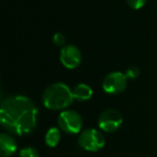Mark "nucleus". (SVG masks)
<instances>
[{
    "mask_svg": "<svg viewBox=\"0 0 157 157\" xmlns=\"http://www.w3.org/2000/svg\"><path fill=\"white\" fill-rule=\"evenodd\" d=\"M38 108L28 97L13 95L1 102L0 122L11 135L25 136L35 130L38 123Z\"/></svg>",
    "mask_w": 157,
    "mask_h": 157,
    "instance_id": "nucleus-1",
    "label": "nucleus"
},
{
    "mask_svg": "<svg viewBox=\"0 0 157 157\" xmlns=\"http://www.w3.org/2000/svg\"><path fill=\"white\" fill-rule=\"evenodd\" d=\"M60 130L57 127H51L45 133V143L50 147H55L60 142Z\"/></svg>",
    "mask_w": 157,
    "mask_h": 157,
    "instance_id": "nucleus-10",
    "label": "nucleus"
},
{
    "mask_svg": "<svg viewBox=\"0 0 157 157\" xmlns=\"http://www.w3.org/2000/svg\"><path fill=\"white\" fill-rule=\"evenodd\" d=\"M52 41L56 46L63 48V46H66V36L61 33H56L53 35Z\"/></svg>",
    "mask_w": 157,
    "mask_h": 157,
    "instance_id": "nucleus-12",
    "label": "nucleus"
},
{
    "mask_svg": "<svg viewBox=\"0 0 157 157\" xmlns=\"http://www.w3.org/2000/svg\"><path fill=\"white\" fill-rule=\"evenodd\" d=\"M128 78L126 74L120 71H113L108 73L102 81V88L107 94L118 95L127 87Z\"/></svg>",
    "mask_w": 157,
    "mask_h": 157,
    "instance_id": "nucleus-5",
    "label": "nucleus"
},
{
    "mask_svg": "<svg viewBox=\"0 0 157 157\" xmlns=\"http://www.w3.org/2000/svg\"><path fill=\"white\" fill-rule=\"evenodd\" d=\"M78 143L87 152H98L105 146V139L101 131L95 128H87L80 133Z\"/></svg>",
    "mask_w": 157,
    "mask_h": 157,
    "instance_id": "nucleus-3",
    "label": "nucleus"
},
{
    "mask_svg": "<svg viewBox=\"0 0 157 157\" xmlns=\"http://www.w3.org/2000/svg\"><path fill=\"white\" fill-rule=\"evenodd\" d=\"M40 154L38 150L33 146H26L20 151V157H39Z\"/></svg>",
    "mask_w": 157,
    "mask_h": 157,
    "instance_id": "nucleus-11",
    "label": "nucleus"
},
{
    "mask_svg": "<svg viewBox=\"0 0 157 157\" xmlns=\"http://www.w3.org/2000/svg\"><path fill=\"white\" fill-rule=\"evenodd\" d=\"M127 5L133 10H139L144 7L146 3V0H126Z\"/></svg>",
    "mask_w": 157,
    "mask_h": 157,
    "instance_id": "nucleus-14",
    "label": "nucleus"
},
{
    "mask_svg": "<svg viewBox=\"0 0 157 157\" xmlns=\"http://www.w3.org/2000/svg\"><path fill=\"white\" fill-rule=\"evenodd\" d=\"M17 150V143L11 133L3 132L0 135V155L2 157H10Z\"/></svg>",
    "mask_w": 157,
    "mask_h": 157,
    "instance_id": "nucleus-8",
    "label": "nucleus"
},
{
    "mask_svg": "<svg viewBox=\"0 0 157 157\" xmlns=\"http://www.w3.org/2000/svg\"><path fill=\"white\" fill-rule=\"evenodd\" d=\"M57 122L60 130L69 135L78 133L83 127V118L73 110H63L59 114Z\"/></svg>",
    "mask_w": 157,
    "mask_h": 157,
    "instance_id": "nucleus-4",
    "label": "nucleus"
},
{
    "mask_svg": "<svg viewBox=\"0 0 157 157\" xmlns=\"http://www.w3.org/2000/svg\"><path fill=\"white\" fill-rule=\"evenodd\" d=\"M59 60L61 65L67 69H75L82 63V53L75 45L69 44V45L63 46L60 50Z\"/></svg>",
    "mask_w": 157,
    "mask_h": 157,
    "instance_id": "nucleus-7",
    "label": "nucleus"
},
{
    "mask_svg": "<svg viewBox=\"0 0 157 157\" xmlns=\"http://www.w3.org/2000/svg\"><path fill=\"white\" fill-rule=\"evenodd\" d=\"M74 99L78 101H87L93 97V90L88 84L78 83L72 90Z\"/></svg>",
    "mask_w": 157,
    "mask_h": 157,
    "instance_id": "nucleus-9",
    "label": "nucleus"
},
{
    "mask_svg": "<svg viewBox=\"0 0 157 157\" xmlns=\"http://www.w3.org/2000/svg\"><path fill=\"white\" fill-rule=\"evenodd\" d=\"M122 124L123 116L115 109L105 110L98 117V126L105 132H114L120 129Z\"/></svg>",
    "mask_w": 157,
    "mask_h": 157,
    "instance_id": "nucleus-6",
    "label": "nucleus"
},
{
    "mask_svg": "<svg viewBox=\"0 0 157 157\" xmlns=\"http://www.w3.org/2000/svg\"><path fill=\"white\" fill-rule=\"evenodd\" d=\"M125 74H126V76H127L128 80H135V78H137L138 76L140 75V70L138 67L132 66V67H129L128 69L126 70Z\"/></svg>",
    "mask_w": 157,
    "mask_h": 157,
    "instance_id": "nucleus-13",
    "label": "nucleus"
},
{
    "mask_svg": "<svg viewBox=\"0 0 157 157\" xmlns=\"http://www.w3.org/2000/svg\"><path fill=\"white\" fill-rule=\"evenodd\" d=\"M73 100L72 90L63 82H56L48 85L42 95L44 107L53 111L67 110L73 103Z\"/></svg>",
    "mask_w": 157,
    "mask_h": 157,
    "instance_id": "nucleus-2",
    "label": "nucleus"
}]
</instances>
